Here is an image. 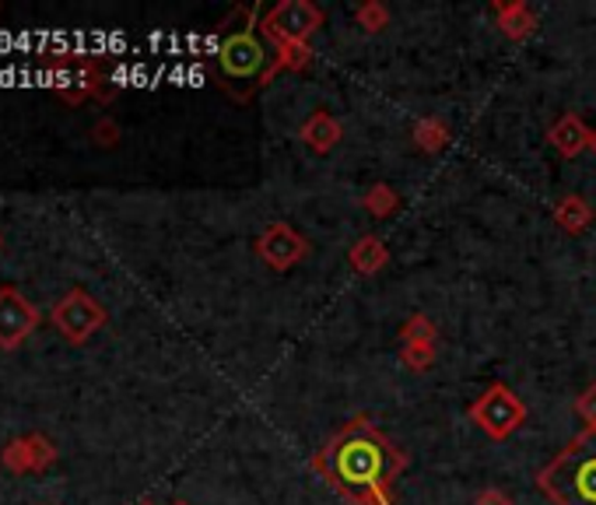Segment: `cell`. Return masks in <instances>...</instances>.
Here are the masks:
<instances>
[{
    "label": "cell",
    "instance_id": "6da1fadb",
    "mask_svg": "<svg viewBox=\"0 0 596 505\" xmlns=\"http://www.w3.org/2000/svg\"><path fill=\"white\" fill-rule=\"evenodd\" d=\"M408 457L368 422L355 417L312 457V470L351 505H393Z\"/></svg>",
    "mask_w": 596,
    "mask_h": 505
},
{
    "label": "cell",
    "instance_id": "7a4b0ae2",
    "mask_svg": "<svg viewBox=\"0 0 596 505\" xmlns=\"http://www.w3.org/2000/svg\"><path fill=\"white\" fill-rule=\"evenodd\" d=\"M256 8H236L228 19L221 22L218 32V67L228 81H242L250 89H260L263 81L274 74V64L267 54V43L260 36V22H256Z\"/></svg>",
    "mask_w": 596,
    "mask_h": 505
},
{
    "label": "cell",
    "instance_id": "3957f363",
    "mask_svg": "<svg viewBox=\"0 0 596 505\" xmlns=\"http://www.w3.org/2000/svg\"><path fill=\"white\" fill-rule=\"evenodd\" d=\"M537 487L554 505H596V428L586 425L537 474Z\"/></svg>",
    "mask_w": 596,
    "mask_h": 505
},
{
    "label": "cell",
    "instance_id": "277c9868",
    "mask_svg": "<svg viewBox=\"0 0 596 505\" xmlns=\"http://www.w3.org/2000/svg\"><path fill=\"white\" fill-rule=\"evenodd\" d=\"M470 422L478 425L488 439H508L526 422V404L508 390L505 382H491V387L470 404Z\"/></svg>",
    "mask_w": 596,
    "mask_h": 505
},
{
    "label": "cell",
    "instance_id": "5b68a950",
    "mask_svg": "<svg viewBox=\"0 0 596 505\" xmlns=\"http://www.w3.org/2000/svg\"><path fill=\"white\" fill-rule=\"evenodd\" d=\"M323 25V11L309 4V0H280L260 19V32L274 46L291 43V46H309L312 32Z\"/></svg>",
    "mask_w": 596,
    "mask_h": 505
},
{
    "label": "cell",
    "instance_id": "8992f818",
    "mask_svg": "<svg viewBox=\"0 0 596 505\" xmlns=\"http://www.w3.org/2000/svg\"><path fill=\"white\" fill-rule=\"evenodd\" d=\"M49 320H53V326H57L70 344H84L88 337L95 334V330L105 326V320H110V317H105L102 302L92 299V295H88L84 288H70L64 299L53 302Z\"/></svg>",
    "mask_w": 596,
    "mask_h": 505
},
{
    "label": "cell",
    "instance_id": "52a82bcc",
    "mask_svg": "<svg viewBox=\"0 0 596 505\" xmlns=\"http://www.w3.org/2000/svg\"><path fill=\"white\" fill-rule=\"evenodd\" d=\"M39 309H35L22 291L4 285L0 288V347L4 352H14L35 326H39Z\"/></svg>",
    "mask_w": 596,
    "mask_h": 505
},
{
    "label": "cell",
    "instance_id": "ba28073f",
    "mask_svg": "<svg viewBox=\"0 0 596 505\" xmlns=\"http://www.w3.org/2000/svg\"><path fill=\"white\" fill-rule=\"evenodd\" d=\"M256 253L263 256V264H271L274 271H291L295 264H302L309 256V242L298 236L291 225L274 221L256 239Z\"/></svg>",
    "mask_w": 596,
    "mask_h": 505
},
{
    "label": "cell",
    "instance_id": "9c48e42d",
    "mask_svg": "<svg viewBox=\"0 0 596 505\" xmlns=\"http://www.w3.org/2000/svg\"><path fill=\"white\" fill-rule=\"evenodd\" d=\"M548 141H551V148L561 154V159H575V154H583L593 145V134L583 127V119H578L575 113H565L548 130Z\"/></svg>",
    "mask_w": 596,
    "mask_h": 505
},
{
    "label": "cell",
    "instance_id": "30bf717a",
    "mask_svg": "<svg viewBox=\"0 0 596 505\" xmlns=\"http://www.w3.org/2000/svg\"><path fill=\"white\" fill-rule=\"evenodd\" d=\"M491 11H495L498 28H502L513 43L526 39V36H530V32L537 28V14L530 11V4H523V0H516V4H495Z\"/></svg>",
    "mask_w": 596,
    "mask_h": 505
},
{
    "label": "cell",
    "instance_id": "8fae6325",
    "mask_svg": "<svg viewBox=\"0 0 596 505\" xmlns=\"http://www.w3.org/2000/svg\"><path fill=\"white\" fill-rule=\"evenodd\" d=\"M347 260L351 267H355L358 274H379L386 267V260H390V250H386V242L379 236H362L355 246L347 250Z\"/></svg>",
    "mask_w": 596,
    "mask_h": 505
},
{
    "label": "cell",
    "instance_id": "7c38bea8",
    "mask_svg": "<svg viewBox=\"0 0 596 505\" xmlns=\"http://www.w3.org/2000/svg\"><path fill=\"white\" fill-rule=\"evenodd\" d=\"M341 124H337V119H333L330 113H312L309 119H306V127H302V141L312 148V151H320V154H326L333 145H337L341 141Z\"/></svg>",
    "mask_w": 596,
    "mask_h": 505
},
{
    "label": "cell",
    "instance_id": "4fadbf2b",
    "mask_svg": "<svg viewBox=\"0 0 596 505\" xmlns=\"http://www.w3.org/2000/svg\"><path fill=\"white\" fill-rule=\"evenodd\" d=\"M554 221H558V229H561V232L578 236V232H586V229H589L593 207H589L583 197H578V194H572V197H565V200H558V207H554Z\"/></svg>",
    "mask_w": 596,
    "mask_h": 505
},
{
    "label": "cell",
    "instance_id": "5bb4252c",
    "mask_svg": "<svg viewBox=\"0 0 596 505\" xmlns=\"http://www.w3.org/2000/svg\"><path fill=\"white\" fill-rule=\"evenodd\" d=\"M414 141L421 151H443L449 145V127L443 124V119H421V124L414 127Z\"/></svg>",
    "mask_w": 596,
    "mask_h": 505
},
{
    "label": "cell",
    "instance_id": "9a60e30c",
    "mask_svg": "<svg viewBox=\"0 0 596 505\" xmlns=\"http://www.w3.org/2000/svg\"><path fill=\"white\" fill-rule=\"evenodd\" d=\"M397 204H400L397 194H393V190L386 186V183H376V186L365 194V200H362L365 211H368V215H376V218H390V215L397 211Z\"/></svg>",
    "mask_w": 596,
    "mask_h": 505
},
{
    "label": "cell",
    "instance_id": "2e32d148",
    "mask_svg": "<svg viewBox=\"0 0 596 505\" xmlns=\"http://www.w3.org/2000/svg\"><path fill=\"white\" fill-rule=\"evenodd\" d=\"M435 337H438V330H435V323L425 317V312H414V317L400 326V341L403 344H435Z\"/></svg>",
    "mask_w": 596,
    "mask_h": 505
},
{
    "label": "cell",
    "instance_id": "e0dca14e",
    "mask_svg": "<svg viewBox=\"0 0 596 505\" xmlns=\"http://www.w3.org/2000/svg\"><path fill=\"white\" fill-rule=\"evenodd\" d=\"M28 443V457H32V470H46L57 463V446H53L43 432H28L25 435Z\"/></svg>",
    "mask_w": 596,
    "mask_h": 505
},
{
    "label": "cell",
    "instance_id": "ac0fdd59",
    "mask_svg": "<svg viewBox=\"0 0 596 505\" xmlns=\"http://www.w3.org/2000/svg\"><path fill=\"white\" fill-rule=\"evenodd\" d=\"M0 463H4V470H11V474H28V470H32L28 443L25 439H11L4 446V452H0Z\"/></svg>",
    "mask_w": 596,
    "mask_h": 505
},
{
    "label": "cell",
    "instance_id": "d6986e66",
    "mask_svg": "<svg viewBox=\"0 0 596 505\" xmlns=\"http://www.w3.org/2000/svg\"><path fill=\"white\" fill-rule=\"evenodd\" d=\"M400 361L411 372H425L435 361V344H400Z\"/></svg>",
    "mask_w": 596,
    "mask_h": 505
},
{
    "label": "cell",
    "instance_id": "ffe728a7",
    "mask_svg": "<svg viewBox=\"0 0 596 505\" xmlns=\"http://www.w3.org/2000/svg\"><path fill=\"white\" fill-rule=\"evenodd\" d=\"M277 64H274V71H280V67H285V71H302V67L312 60V49L309 46H291V43H280L277 46Z\"/></svg>",
    "mask_w": 596,
    "mask_h": 505
},
{
    "label": "cell",
    "instance_id": "44dd1931",
    "mask_svg": "<svg viewBox=\"0 0 596 505\" xmlns=\"http://www.w3.org/2000/svg\"><path fill=\"white\" fill-rule=\"evenodd\" d=\"M355 19H358V25H362L365 32H382L386 22H390V11H386L382 4H376V0H368V4H362V8L355 11Z\"/></svg>",
    "mask_w": 596,
    "mask_h": 505
},
{
    "label": "cell",
    "instance_id": "7402d4cb",
    "mask_svg": "<svg viewBox=\"0 0 596 505\" xmlns=\"http://www.w3.org/2000/svg\"><path fill=\"white\" fill-rule=\"evenodd\" d=\"M119 137H123V130H119V124L113 116H102L99 124L92 127V141L99 145V148H116L119 145Z\"/></svg>",
    "mask_w": 596,
    "mask_h": 505
},
{
    "label": "cell",
    "instance_id": "603a6c76",
    "mask_svg": "<svg viewBox=\"0 0 596 505\" xmlns=\"http://www.w3.org/2000/svg\"><path fill=\"white\" fill-rule=\"evenodd\" d=\"M575 414L583 417L586 425L596 428V382H593V387H586L583 393H578V400H575Z\"/></svg>",
    "mask_w": 596,
    "mask_h": 505
},
{
    "label": "cell",
    "instance_id": "cb8c5ba5",
    "mask_svg": "<svg viewBox=\"0 0 596 505\" xmlns=\"http://www.w3.org/2000/svg\"><path fill=\"white\" fill-rule=\"evenodd\" d=\"M473 505H513V498H508L505 492H498V487H488V492H481L478 498H473Z\"/></svg>",
    "mask_w": 596,
    "mask_h": 505
},
{
    "label": "cell",
    "instance_id": "d4e9b609",
    "mask_svg": "<svg viewBox=\"0 0 596 505\" xmlns=\"http://www.w3.org/2000/svg\"><path fill=\"white\" fill-rule=\"evenodd\" d=\"M137 505H154V502H148V498H145V502H137Z\"/></svg>",
    "mask_w": 596,
    "mask_h": 505
},
{
    "label": "cell",
    "instance_id": "484cf974",
    "mask_svg": "<svg viewBox=\"0 0 596 505\" xmlns=\"http://www.w3.org/2000/svg\"><path fill=\"white\" fill-rule=\"evenodd\" d=\"M589 148H593V151H596V134H593V145H589Z\"/></svg>",
    "mask_w": 596,
    "mask_h": 505
},
{
    "label": "cell",
    "instance_id": "4316f807",
    "mask_svg": "<svg viewBox=\"0 0 596 505\" xmlns=\"http://www.w3.org/2000/svg\"><path fill=\"white\" fill-rule=\"evenodd\" d=\"M0 250H4V236H0Z\"/></svg>",
    "mask_w": 596,
    "mask_h": 505
},
{
    "label": "cell",
    "instance_id": "83f0119b",
    "mask_svg": "<svg viewBox=\"0 0 596 505\" xmlns=\"http://www.w3.org/2000/svg\"><path fill=\"white\" fill-rule=\"evenodd\" d=\"M175 505H190V502H175Z\"/></svg>",
    "mask_w": 596,
    "mask_h": 505
}]
</instances>
